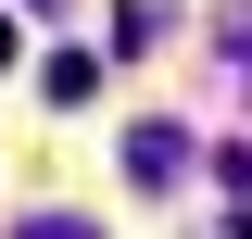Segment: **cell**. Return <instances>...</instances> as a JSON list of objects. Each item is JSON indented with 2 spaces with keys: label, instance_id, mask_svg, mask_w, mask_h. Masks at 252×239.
<instances>
[{
  "label": "cell",
  "instance_id": "cell-1",
  "mask_svg": "<svg viewBox=\"0 0 252 239\" xmlns=\"http://www.w3.org/2000/svg\"><path fill=\"white\" fill-rule=\"evenodd\" d=\"M126 177H139V189H177L189 177V139H177V126H139V139H126Z\"/></svg>",
  "mask_w": 252,
  "mask_h": 239
},
{
  "label": "cell",
  "instance_id": "cell-2",
  "mask_svg": "<svg viewBox=\"0 0 252 239\" xmlns=\"http://www.w3.org/2000/svg\"><path fill=\"white\" fill-rule=\"evenodd\" d=\"M26 239H101V227H63V214H38V227H26Z\"/></svg>",
  "mask_w": 252,
  "mask_h": 239
},
{
  "label": "cell",
  "instance_id": "cell-3",
  "mask_svg": "<svg viewBox=\"0 0 252 239\" xmlns=\"http://www.w3.org/2000/svg\"><path fill=\"white\" fill-rule=\"evenodd\" d=\"M0 63H13V13H0Z\"/></svg>",
  "mask_w": 252,
  "mask_h": 239
}]
</instances>
